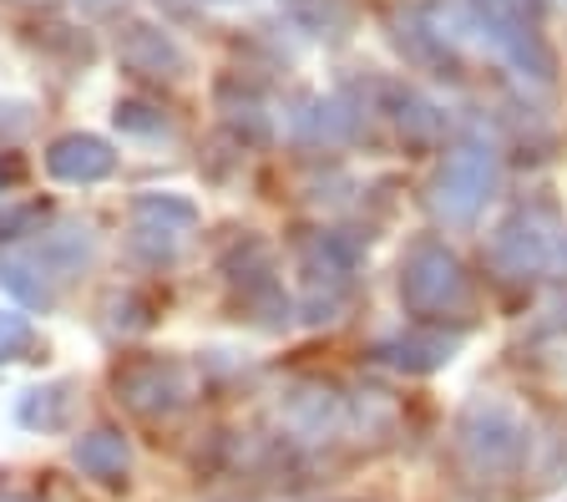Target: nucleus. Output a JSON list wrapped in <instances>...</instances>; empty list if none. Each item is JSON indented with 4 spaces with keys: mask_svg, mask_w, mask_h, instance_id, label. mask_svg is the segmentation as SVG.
<instances>
[{
    "mask_svg": "<svg viewBox=\"0 0 567 502\" xmlns=\"http://www.w3.org/2000/svg\"><path fill=\"white\" fill-rule=\"evenodd\" d=\"M76 386L71 381H51V386H35V391H25L21 396V427H31V431H56V427H66V417H71V401H76Z\"/></svg>",
    "mask_w": 567,
    "mask_h": 502,
    "instance_id": "nucleus-11",
    "label": "nucleus"
},
{
    "mask_svg": "<svg viewBox=\"0 0 567 502\" xmlns=\"http://www.w3.org/2000/svg\"><path fill=\"white\" fill-rule=\"evenodd\" d=\"M31 346H35L31 320H25L21 310H0V366H6V360H21Z\"/></svg>",
    "mask_w": 567,
    "mask_h": 502,
    "instance_id": "nucleus-13",
    "label": "nucleus"
},
{
    "mask_svg": "<svg viewBox=\"0 0 567 502\" xmlns=\"http://www.w3.org/2000/svg\"><path fill=\"white\" fill-rule=\"evenodd\" d=\"M496 183V153L482 143H461L456 153L446 157L436 178V193H431V208H436L446 224H472L482 214V204L492 198Z\"/></svg>",
    "mask_w": 567,
    "mask_h": 502,
    "instance_id": "nucleus-3",
    "label": "nucleus"
},
{
    "mask_svg": "<svg viewBox=\"0 0 567 502\" xmlns=\"http://www.w3.org/2000/svg\"><path fill=\"white\" fill-rule=\"evenodd\" d=\"M117 391L132 411L142 417H163L183 401V376L167 360H132L127 371H117Z\"/></svg>",
    "mask_w": 567,
    "mask_h": 502,
    "instance_id": "nucleus-6",
    "label": "nucleus"
},
{
    "mask_svg": "<svg viewBox=\"0 0 567 502\" xmlns=\"http://www.w3.org/2000/svg\"><path fill=\"white\" fill-rule=\"evenodd\" d=\"M198 228V208L193 198H177V193H142L132 204V244H137L147 259H173L177 244Z\"/></svg>",
    "mask_w": 567,
    "mask_h": 502,
    "instance_id": "nucleus-4",
    "label": "nucleus"
},
{
    "mask_svg": "<svg viewBox=\"0 0 567 502\" xmlns=\"http://www.w3.org/2000/svg\"><path fill=\"white\" fill-rule=\"evenodd\" d=\"M117 51L132 72H142V76H183V66H188L183 47L167 31H157V25H127Z\"/></svg>",
    "mask_w": 567,
    "mask_h": 502,
    "instance_id": "nucleus-8",
    "label": "nucleus"
},
{
    "mask_svg": "<svg viewBox=\"0 0 567 502\" xmlns=\"http://www.w3.org/2000/svg\"><path fill=\"white\" fill-rule=\"evenodd\" d=\"M461 452L476 472H512L527 452V427L507 401H472L461 417Z\"/></svg>",
    "mask_w": 567,
    "mask_h": 502,
    "instance_id": "nucleus-2",
    "label": "nucleus"
},
{
    "mask_svg": "<svg viewBox=\"0 0 567 502\" xmlns=\"http://www.w3.org/2000/svg\"><path fill=\"white\" fill-rule=\"evenodd\" d=\"M567 228H543V214H517L507 224L496 228L492 239V259L502 275H532V269H543L553 259V244L563 239Z\"/></svg>",
    "mask_w": 567,
    "mask_h": 502,
    "instance_id": "nucleus-5",
    "label": "nucleus"
},
{
    "mask_svg": "<svg viewBox=\"0 0 567 502\" xmlns=\"http://www.w3.org/2000/svg\"><path fill=\"white\" fill-rule=\"evenodd\" d=\"M0 285L11 289L21 305H31V310H51L56 305V275H51V264L41 254H6L0 259Z\"/></svg>",
    "mask_w": 567,
    "mask_h": 502,
    "instance_id": "nucleus-9",
    "label": "nucleus"
},
{
    "mask_svg": "<svg viewBox=\"0 0 567 502\" xmlns=\"http://www.w3.org/2000/svg\"><path fill=\"white\" fill-rule=\"evenodd\" d=\"M112 167H117L112 143H102L92 132H66L47 153V173L56 183H102V178H112Z\"/></svg>",
    "mask_w": 567,
    "mask_h": 502,
    "instance_id": "nucleus-7",
    "label": "nucleus"
},
{
    "mask_svg": "<svg viewBox=\"0 0 567 502\" xmlns=\"http://www.w3.org/2000/svg\"><path fill=\"white\" fill-rule=\"evenodd\" d=\"M35 224V208L31 204H21V208H0V244L6 239H21L25 228Z\"/></svg>",
    "mask_w": 567,
    "mask_h": 502,
    "instance_id": "nucleus-16",
    "label": "nucleus"
},
{
    "mask_svg": "<svg viewBox=\"0 0 567 502\" xmlns=\"http://www.w3.org/2000/svg\"><path fill=\"white\" fill-rule=\"evenodd\" d=\"M117 127L122 132H137V137H163L167 122H163V112L142 107V102H122V107H117Z\"/></svg>",
    "mask_w": 567,
    "mask_h": 502,
    "instance_id": "nucleus-14",
    "label": "nucleus"
},
{
    "mask_svg": "<svg viewBox=\"0 0 567 502\" xmlns=\"http://www.w3.org/2000/svg\"><path fill=\"white\" fill-rule=\"evenodd\" d=\"M401 299L415 315H461L472 305V285L461 275V259L436 239L411 244L401 264Z\"/></svg>",
    "mask_w": 567,
    "mask_h": 502,
    "instance_id": "nucleus-1",
    "label": "nucleus"
},
{
    "mask_svg": "<svg viewBox=\"0 0 567 502\" xmlns=\"http://www.w3.org/2000/svg\"><path fill=\"white\" fill-rule=\"evenodd\" d=\"M21 183V157H0V188Z\"/></svg>",
    "mask_w": 567,
    "mask_h": 502,
    "instance_id": "nucleus-17",
    "label": "nucleus"
},
{
    "mask_svg": "<svg viewBox=\"0 0 567 502\" xmlns=\"http://www.w3.org/2000/svg\"><path fill=\"white\" fill-rule=\"evenodd\" d=\"M71 462L96 482H117V478H127L132 452H127V442H122L117 431H86L82 442L71 447Z\"/></svg>",
    "mask_w": 567,
    "mask_h": 502,
    "instance_id": "nucleus-10",
    "label": "nucleus"
},
{
    "mask_svg": "<svg viewBox=\"0 0 567 502\" xmlns=\"http://www.w3.org/2000/svg\"><path fill=\"white\" fill-rule=\"evenodd\" d=\"M451 346L456 340H446V335H401V340H385L380 356L401 371H436L441 360H451Z\"/></svg>",
    "mask_w": 567,
    "mask_h": 502,
    "instance_id": "nucleus-12",
    "label": "nucleus"
},
{
    "mask_svg": "<svg viewBox=\"0 0 567 502\" xmlns=\"http://www.w3.org/2000/svg\"><path fill=\"white\" fill-rule=\"evenodd\" d=\"M31 127V107L25 102H0V143H11Z\"/></svg>",
    "mask_w": 567,
    "mask_h": 502,
    "instance_id": "nucleus-15",
    "label": "nucleus"
}]
</instances>
